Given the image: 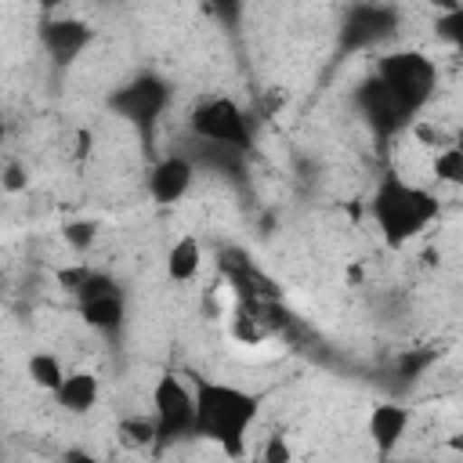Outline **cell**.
<instances>
[{"label": "cell", "mask_w": 463, "mask_h": 463, "mask_svg": "<svg viewBox=\"0 0 463 463\" xmlns=\"http://www.w3.org/2000/svg\"><path fill=\"white\" fill-rule=\"evenodd\" d=\"M94 275V268L90 264H69V268H58V282H61V289L65 293H80L83 286H87V279Z\"/></svg>", "instance_id": "obj_20"}, {"label": "cell", "mask_w": 463, "mask_h": 463, "mask_svg": "<svg viewBox=\"0 0 463 463\" xmlns=\"http://www.w3.org/2000/svg\"><path fill=\"white\" fill-rule=\"evenodd\" d=\"M76 304H80V315L90 329H101V333H112L119 322H123V293L119 286L94 268V275L87 279V286L76 293Z\"/></svg>", "instance_id": "obj_7"}, {"label": "cell", "mask_w": 463, "mask_h": 463, "mask_svg": "<svg viewBox=\"0 0 463 463\" xmlns=\"http://www.w3.org/2000/svg\"><path fill=\"white\" fill-rule=\"evenodd\" d=\"M376 83L391 94V101L402 109L405 119L420 116V109L430 101L438 87V65L420 51H394L376 61Z\"/></svg>", "instance_id": "obj_3"}, {"label": "cell", "mask_w": 463, "mask_h": 463, "mask_svg": "<svg viewBox=\"0 0 463 463\" xmlns=\"http://www.w3.org/2000/svg\"><path fill=\"white\" fill-rule=\"evenodd\" d=\"M412 134H416V137H420V141H423V145H430V148H434V152H438V148H445V145H452V141H456V134H445V130H441V127H430V123H416V127H412Z\"/></svg>", "instance_id": "obj_21"}, {"label": "cell", "mask_w": 463, "mask_h": 463, "mask_svg": "<svg viewBox=\"0 0 463 463\" xmlns=\"http://www.w3.org/2000/svg\"><path fill=\"white\" fill-rule=\"evenodd\" d=\"M65 362L54 354V351H33L29 358H25V376H29V383L33 387H40V391H58L61 387V380H65Z\"/></svg>", "instance_id": "obj_15"}, {"label": "cell", "mask_w": 463, "mask_h": 463, "mask_svg": "<svg viewBox=\"0 0 463 463\" xmlns=\"http://www.w3.org/2000/svg\"><path fill=\"white\" fill-rule=\"evenodd\" d=\"M358 105H362V112H365V119H369V127H373L376 134H394V130H402V127L409 123V119L402 116V109L391 101V94L376 83V76H369V80L362 83Z\"/></svg>", "instance_id": "obj_12"}, {"label": "cell", "mask_w": 463, "mask_h": 463, "mask_svg": "<svg viewBox=\"0 0 463 463\" xmlns=\"http://www.w3.org/2000/svg\"><path fill=\"white\" fill-rule=\"evenodd\" d=\"M119 434H123V441H127V445H137V449H145V445L159 441V427H156V416H152V420H145V416L123 420V423H119Z\"/></svg>", "instance_id": "obj_18"}, {"label": "cell", "mask_w": 463, "mask_h": 463, "mask_svg": "<svg viewBox=\"0 0 463 463\" xmlns=\"http://www.w3.org/2000/svg\"><path fill=\"white\" fill-rule=\"evenodd\" d=\"M43 11H54V7H65V4H72V0H36Z\"/></svg>", "instance_id": "obj_26"}, {"label": "cell", "mask_w": 463, "mask_h": 463, "mask_svg": "<svg viewBox=\"0 0 463 463\" xmlns=\"http://www.w3.org/2000/svg\"><path fill=\"white\" fill-rule=\"evenodd\" d=\"M4 188H7V192H18V188H25V177H22V166H18V163H7V174H4Z\"/></svg>", "instance_id": "obj_23"}, {"label": "cell", "mask_w": 463, "mask_h": 463, "mask_svg": "<svg viewBox=\"0 0 463 463\" xmlns=\"http://www.w3.org/2000/svg\"><path fill=\"white\" fill-rule=\"evenodd\" d=\"M260 416V398L246 387L224 380H195V434L213 441L224 456H239L253 423Z\"/></svg>", "instance_id": "obj_2"}, {"label": "cell", "mask_w": 463, "mask_h": 463, "mask_svg": "<svg viewBox=\"0 0 463 463\" xmlns=\"http://www.w3.org/2000/svg\"><path fill=\"white\" fill-rule=\"evenodd\" d=\"M434 36H438L441 43H449V47L463 51V4L434 18Z\"/></svg>", "instance_id": "obj_17"}, {"label": "cell", "mask_w": 463, "mask_h": 463, "mask_svg": "<svg viewBox=\"0 0 463 463\" xmlns=\"http://www.w3.org/2000/svg\"><path fill=\"white\" fill-rule=\"evenodd\" d=\"M434 7H438V14H445V11H452V7H459L463 0H430Z\"/></svg>", "instance_id": "obj_25"}, {"label": "cell", "mask_w": 463, "mask_h": 463, "mask_svg": "<svg viewBox=\"0 0 463 463\" xmlns=\"http://www.w3.org/2000/svg\"><path fill=\"white\" fill-rule=\"evenodd\" d=\"M438 213H441L438 195L427 192L423 184L405 181L398 170H387L369 195V217L387 250H405L438 221Z\"/></svg>", "instance_id": "obj_1"}, {"label": "cell", "mask_w": 463, "mask_h": 463, "mask_svg": "<svg viewBox=\"0 0 463 463\" xmlns=\"http://www.w3.org/2000/svg\"><path fill=\"white\" fill-rule=\"evenodd\" d=\"M456 145H463V127H459V134H456Z\"/></svg>", "instance_id": "obj_28"}, {"label": "cell", "mask_w": 463, "mask_h": 463, "mask_svg": "<svg viewBox=\"0 0 463 463\" xmlns=\"http://www.w3.org/2000/svg\"><path fill=\"white\" fill-rule=\"evenodd\" d=\"M365 430H369L376 452H380V456H391L394 445H398V441L405 438V430H409V409L398 405V402H380V405L369 409Z\"/></svg>", "instance_id": "obj_11"}, {"label": "cell", "mask_w": 463, "mask_h": 463, "mask_svg": "<svg viewBox=\"0 0 463 463\" xmlns=\"http://www.w3.org/2000/svg\"><path fill=\"white\" fill-rule=\"evenodd\" d=\"M188 130L199 141H210L217 148L228 152H250L253 148V123L242 112L239 101L224 98V94H206L192 105L188 112Z\"/></svg>", "instance_id": "obj_4"}, {"label": "cell", "mask_w": 463, "mask_h": 463, "mask_svg": "<svg viewBox=\"0 0 463 463\" xmlns=\"http://www.w3.org/2000/svg\"><path fill=\"white\" fill-rule=\"evenodd\" d=\"M260 459H268V463H282V459H289V445H286L279 434H271V441H268V449L260 452Z\"/></svg>", "instance_id": "obj_22"}, {"label": "cell", "mask_w": 463, "mask_h": 463, "mask_svg": "<svg viewBox=\"0 0 463 463\" xmlns=\"http://www.w3.org/2000/svg\"><path fill=\"white\" fill-rule=\"evenodd\" d=\"M192 181H195V163L188 156H163L148 170V195L163 206H174L188 195Z\"/></svg>", "instance_id": "obj_9"}, {"label": "cell", "mask_w": 463, "mask_h": 463, "mask_svg": "<svg viewBox=\"0 0 463 463\" xmlns=\"http://www.w3.org/2000/svg\"><path fill=\"white\" fill-rule=\"evenodd\" d=\"M449 449H456V452H463V430H459V434H452V438H449Z\"/></svg>", "instance_id": "obj_27"}, {"label": "cell", "mask_w": 463, "mask_h": 463, "mask_svg": "<svg viewBox=\"0 0 463 463\" xmlns=\"http://www.w3.org/2000/svg\"><path fill=\"white\" fill-rule=\"evenodd\" d=\"M98 398H101V383H98V376L90 369H69L65 380H61V387L54 391L58 409L69 412V416L90 412L98 405Z\"/></svg>", "instance_id": "obj_13"}, {"label": "cell", "mask_w": 463, "mask_h": 463, "mask_svg": "<svg viewBox=\"0 0 463 463\" xmlns=\"http://www.w3.org/2000/svg\"><path fill=\"white\" fill-rule=\"evenodd\" d=\"M430 174H434V181H441V184L463 188V145L452 141V145L438 148L434 159H430Z\"/></svg>", "instance_id": "obj_16"}, {"label": "cell", "mask_w": 463, "mask_h": 463, "mask_svg": "<svg viewBox=\"0 0 463 463\" xmlns=\"http://www.w3.org/2000/svg\"><path fill=\"white\" fill-rule=\"evenodd\" d=\"M166 101H170V87H166L159 76H137V80L123 83V87L109 98L112 112L123 116L127 123L141 127V130L159 119V112L166 109Z\"/></svg>", "instance_id": "obj_6"}, {"label": "cell", "mask_w": 463, "mask_h": 463, "mask_svg": "<svg viewBox=\"0 0 463 463\" xmlns=\"http://www.w3.org/2000/svg\"><path fill=\"white\" fill-rule=\"evenodd\" d=\"M152 416L159 427V441L195 434V387H188L177 373H159L152 383Z\"/></svg>", "instance_id": "obj_5"}, {"label": "cell", "mask_w": 463, "mask_h": 463, "mask_svg": "<svg viewBox=\"0 0 463 463\" xmlns=\"http://www.w3.org/2000/svg\"><path fill=\"white\" fill-rule=\"evenodd\" d=\"M61 239H65L76 253H87V250L94 246V239H98V224L87 221V217H83V221H69V224L61 228Z\"/></svg>", "instance_id": "obj_19"}, {"label": "cell", "mask_w": 463, "mask_h": 463, "mask_svg": "<svg viewBox=\"0 0 463 463\" xmlns=\"http://www.w3.org/2000/svg\"><path fill=\"white\" fill-rule=\"evenodd\" d=\"M203 268V246L195 235H181L174 239V246L166 250V279L170 282H192Z\"/></svg>", "instance_id": "obj_14"}, {"label": "cell", "mask_w": 463, "mask_h": 463, "mask_svg": "<svg viewBox=\"0 0 463 463\" xmlns=\"http://www.w3.org/2000/svg\"><path fill=\"white\" fill-rule=\"evenodd\" d=\"M94 40V29L83 22V18H72V14H54V18H43L40 22V43L43 51L54 58V61H76Z\"/></svg>", "instance_id": "obj_8"}, {"label": "cell", "mask_w": 463, "mask_h": 463, "mask_svg": "<svg viewBox=\"0 0 463 463\" xmlns=\"http://www.w3.org/2000/svg\"><path fill=\"white\" fill-rule=\"evenodd\" d=\"M206 7L217 11V14H224V18H235L239 7H242V0H206Z\"/></svg>", "instance_id": "obj_24"}, {"label": "cell", "mask_w": 463, "mask_h": 463, "mask_svg": "<svg viewBox=\"0 0 463 463\" xmlns=\"http://www.w3.org/2000/svg\"><path fill=\"white\" fill-rule=\"evenodd\" d=\"M394 33V11L383 4H362L344 22V43L347 47H369Z\"/></svg>", "instance_id": "obj_10"}]
</instances>
